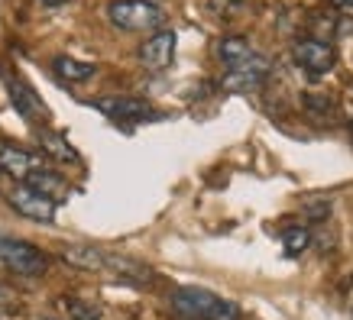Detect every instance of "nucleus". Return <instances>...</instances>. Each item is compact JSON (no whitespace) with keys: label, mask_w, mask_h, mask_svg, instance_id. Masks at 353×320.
<instances>
[{"label":"nucleus","mask_w":353,"mask_h":320,"mask_svg":"<svg viewBox=\"0 0 353 320\" xmlns=\"http://www.w3.org/2000/svg\"><path fill=\"white\" fill-rule=\"evenodd\" d=\"M172 304L179 314L192 320H240L236 301H227L208 288H179Z\"/></svg>","instance_id":"nucleus-1"},{"label":"nucleus","mask_w":353,"mask_h":320,"mask_svg":"<svg viewBox=\"0 0 353 320\" xmlns=\"http://www.w3.org/2000/svg\"><path fill=\"white\" fill-rule=\"evenodd\" d=\"M108 20L127 32H156L165 23V13L150 0H114L108 7Z\"/></svg>","instance_id":"nucleus-2"},{"label":"nucleus","mask_w":353,"mask_h":320,"mask_svg":"<svg viewBox=\"0 0 353 320\" xmlns=\"http://www.w3.org/2000/svg\"><path fill=\"white\" fill-rule=\"evenodd\" d=\"M0 262L10 268V272L26 275V278H39V275H46V268H49V259L32 243L17 239V236H0Z\"/></svg>","instance_id":"nucleus-3"},{"label":"nucleus","mask_w":353,"mask_h":320,"mask_svg":"<svg viewBox=\"0 0 353 320\" xmlns=\"http://www.w3.org/2000/svg\"><path fill=\"white\" fill-rule=\"evenodd\" d=\"M217 55L221 62L227 65V72H253V75H269V58L263 52H256L253 45L240 39V36H227L217 45Z\"/></svg>","instance_id":"nucleus-4"},{"label":"nucleus","mask_w":353,"mask_h":320,"mask_svg":"<svg viewBox=\"0 0 353 320\" xmlns=\"http://www.w3.org/2000/svg\"><path fill=\"white\" fill-rule=\"evenodd\" d=\"M7 201H10V207L20 213V217H30V220H36V224H52L55 207H59L52 198L32 191L30 184H17V188H10Z\"/></svg>","instance_id":"nucleus-5"},{"label":"nucleus","mask_w":353,"mask_h":320,"mask_svg":"<svg viewBox=\"0 0 353 320\" xmlns=\"http://www.w3.org/2000/svg\"><path fill=\"white\" fill-rule=\"evenodd\" d=\"M292 55H295V62L314 78L327 75V72L334 68V62H337L331 43H324V39H301V43H295Z\"/></svg>","instance_id":"nucleus-6"},{"label":"nucleus","mask_w":353,"mask_h":320,"mask_svg":"<svg viewBox=\"0 0 353 320\" xmlns=\"http://www.w3.org/2000/svg\"><path fill=\"white\" fill-rule=\"evenodd\" d=\"M172 58H175V32L172 30H156L146 43L139 45V62L146 65L150 72L169 68Z\"/></svg>","instance_id":"nucleus-7"},{"label":"nucleus","mask_w":353,"mask_h":320,"mask_svg":"<svg viewBox=\"0 0 353 320\" xmlns=\"http://www.w3.org/2000/svg\"><path fill=\"white\" fill-rule=\"evenodd\" d=\"M94 107L101 114H108L110 120H152L156 117V110L146 100H139V97H101V100H94Z\"/></svg>","instance_id":"nucleus-8"},{"label":"nucleus","mask_w":353,"mask_h":320,"mask_svg":"<svg viewBox=\"0 0 353 320\" xmlns=\"http://www.w3.org/2000/svg\"><path fill=\"white\" fill-rule=\"evenodd\" d=\"M39 165H43L39 156H32V152L20 149V146H3V149H0V171L17 178V182H26Z\"/></svg>","instance_id":"nucleus-9"},{"label":"nucleus","mask_w":353,"mask_h":320,"mask_svg":"<svg viewBox=\"0 0 353 320\" xmlns=\"http://www.w3.org/2000/svg\"><path fill=\"white\" fill-rule=\"evenodd\" d=\"M7 87H10V100H13V107L20 110V117H26V120H46V107H43V100H39V94L32 91L26 81H20V78H7Z\"/></svg>","instance_id":"nucleus-10"},{"label":"nucleus","mask_w":353,"mask_h":320,"mask_svg":"<svg viewBox=\"0 0 353 320\" xmlns=\"http://www.w3.org/2000/svg\"><path fill=\"white\" fill-rule=\"evenodd\" d=\"M104 268L114 272L117 278H123V281H133V285H150L152 281V268H146L143 262L127 259V256H110V253H104Z\"/></svg>","instance_id":"nucleus-11"},{"label":"nucleus","mask_w":353,"mask_h":320,"mask_svg":"<svg viewBox=\"0 0 353 320\" xmlns=\"http://www.w3.org/2000/svg\"><path fill=\"white\" fill-rule=\"evenodd\" d=\"M23 184H30L32 191H39V194H46V198H52L55 204L62 201V194L68 191V184H65L62 175H59V171H52V169H46V165H39V169L32 171V175Z\"/></svg>","instance_id":"nucleus-12"},{"label":"nucleus","mask_w":353,"mask_h":320,"mask_svg":"<svg viewBox=\"0 0 353 320\" xmlns=\"http://www.w3.org/2000/svg\"><path fill=\"white\" fill-rule=\"evenodd\" d=\"M62 259L75 268H88V272H101L104 268V253L94 246H62Z\"/></svg>","instance_id":"nucleus-13"},{"label":"nucleus","mask_w":353,"mask_h":320,"mask_svg":"<svg viewBox=\"0 0 353 320\" xmlns=\"http://www.w3.org/2000/svg\"><path fill=\"white\" fill-rule=\"evenodd\" d=\"M305 110H308L314 120L331 123V120L341 114V104H337V97L327 94V91H308V94H305Z\"/></svg>","instance_id":"nucleus-14"},{"label":"nucleus","mask_w":353,"mask_h":320,"mask_svg":"<svg viewBox=\"0 0 353 320\" xmlns=\"http://www.w3.org/2000/svg\"><path fill=\"white\" fill-rule=\"evenodd\" d=\"M39 146H43L55 162H68V165H78V152L72 149V142L62 136V133H52V129H39Z\"/></svg>","instance_id":"nucleus-15"},{"label":"nucleus","mask_w":353,"mask_h":320,"mask_svg":"<svg viewBox=\"0 0 353 320\" xmlns=\"http://www.w3.org/2000/svg\"><path fill=\"white\" fill-rule=\"evenodd\" d=\"M52 68H55V75L65 78V81H88V78L94 75V65L68 58V55H59V58L52 62Z\"/></svg>","instance_id":"nucleus-16"},{"label":"nucleus","mask_w":353,"mask_h":320,"mask_svg":"<svg viewBox=\"0 0 353 320\" xmlns=\"http://www.w3.org/2000/svg\"><path fill=\"white\" fill-rule=\"evenodd\" d=\"M263 81H266V75H253V72H227V75L221 78V87L230 91V94H246V91L263 87Z\"/></svg>","instance_id":"nucleus-17"},{"label":"nucleus","mask_w":353,"mask_h":320,"mask_svg":"<svg viewBox=\"0 0 353 320\" xmlns=\"http://www.w3.org/2000/svg\"><path fill=\"white\" fill-rule=\"evenodd\" d=\"M282 243H285V253H289V256H301L311 243V233L305 226H292V230L282 233Z\"/></svg>","instance_id":"nucleus-18"},{"label":"nucleus","mask_w":353,"mask_h":320,"mask_svg":"<svg viewBox=\"0 0 353 320\" xmlns=\"http://www.w3.org/2000/svg\"><path fill=\"white\" fill-rule=\"evenodd\" d=\"M68 317L72 320H101V308H97L94 301L68 298Z\"/></svg>","instance_id":"nucleus-19"},{"label":"nucleus","mask_w":353,"mask_h":320,"mask_svg":"<svg viewBox=\"0 0 353 320\" xmlns=\"http://www.w3.org/2000/svg\"><path fill=\"white\" fill-rule=\"evenodd\" d=\"M208 7H211V13H214V17L230 20V13L240 10V0H208Z\"/></svg>","instance_id":"nucleus-20"},{"label":"nucleus","mask_w":353,"mask_h":320,"mask_svg":"<svg viewBox=\"0 0 353 320\" xmlns=\"http://www.w3.org/2000/svg\"><path fill=\"white\" fill-rule=\"evenodd\" d=\"M46 7H62V3H68V0H43Z\"/></svg>","instance_id":"nucleus-21"},{"label":"nucleus","mask_w":353,"mask_h":320,"mask_svg":"<svg viewBox=\"0 0 353 320\" xmlns=\"http://www.w3.org/2000/svg\"><path fill=\"white\" fill-rule=\"evenodd\" d=\"M334 3H337V7H343V10H347V7L353 10V0H334Z\"/></svg>","instance_id":"nucleus-22"},{"label":"nucleus","mask_w":353,"mask_h":320,"mask_svg":"<svg viewBox=\"0 0 353 320\" xmlns=\"http://www.w3.org/2000/svg\"><path fill=\"white\" fill-rule=\"evenodd\" d=\"M350 133H353V120H350Z\"/></svg>","instance_id":"nucleus-23"},{"label":"nucleus","mask_w":353,"mask_h":320,"mask_svg":"<svg viewBox=\"0 0 353 320\" xmlns=\"http://www.w3.org/2000/svg\"><path fill=\"white\" fill-rule=\"evenodd\" d=\"M43 320H52V317H43Z\"/></svg>","instance_id":"nucleus-24"}]
</instances>
